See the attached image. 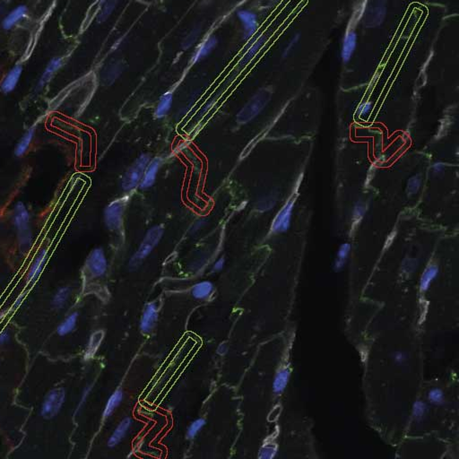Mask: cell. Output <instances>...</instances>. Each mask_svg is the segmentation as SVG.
<instances>
[{
    "instance_id": "cell-2",
    "label": "cell",
    "mask_w": 459,
    "mask_h": 459,
    "mask_svg": "<svg viewBox=\"0 0 459 459\" xmlns=\"http://www.w3.org/2000/svg\"><path fill=\"white\" fill-rule=\"evenodd\" d=\"M163 234H164L163 224H157L151 227L145 233L136 252L129 259V268L131 270L138 268L140 265H142V263L145 260V258H148L154 248L157 247L158 244L160 243L163 237Z\"/></svg>"
},
{
    "instance_id": "cell-26",
    "label": "cell",
    "mask_w": 459,
    "mask_h": 459,
    "mask_svg": "<svg viewBox=\"0 0 459 459\" xmlns=\"http://www.w3.org/2000/svg\"><path fill=\"white\" fill-rule=\"evenodd\" d=\"M439 273H440V270H439L437 265H429L420 280V290H422L423 293L429 290L430 285L432 284L435 280L437 279Z\"/></svg>"
},
{
    "instance_id": "cell-35",
    "label": "cell",
    "mask_w": 459,
    "mask_h": 459,
    "mask_svg": "<svg viewBox=\"0 0 459 459\" xmlns=\"http://www.w3.org/2000/svg\"><path fill=\"white\" fill-rule=\"evenodd\" d=\"M201 28L200 26H197L195 28L192 29L187 35L183 39L182 43H181V48L182 50H186L190 49V47L193 46L196 43L198 37L200 35Z\"/></svg>"
},
{
    "instance_id": "cell-19",
    "label": "cell",
    "mask_w": 459,
    "mask_h": 459,
    "mask_svg": "<svg viewBox=\"0 0 459 459\" xmlns=\"http://www.w3.org/2000/svg\"><path fill=\"white\" fill-rule=\"evenodd\" d=\"M131 425H132V420L130 419L129 417H126V418L122 420L121 422L118 423L117 427L115 428L113 432L111 433V436L109 437L107 442L108 447L113 448L117 445L119 444L124 440L126 435L129 432Z\"/></svg>"
},
{
    "instance_id": "cell-9",
    "label": "cell",
    "mask_w": 459,
    "mask_h": 459,
    "mask_svg": "<svg viewBox=\"0 0 459 459\" xmlns=\"http://www.w3.org/2000/svg\"><path fill=\"white\" fill-rule=\"evenodd\" d=\"M237 17L239 18L243 27L244 39H251L258 31V22L257 14L251 10L240 9L237 12Z\"/></svg>"
},
{
    "instance_id": "cell-37",
    "label": "cell",
    "mask_w": 459,
    "mask_h": 459,
    "mask_svg": "<svg viewBox=\"0 0 459 459\" xmlns=\"http://www.w3.org/2000/svg\"><path fill=\"white\" fill-rule=\"evenodd\" d=\"M394 361L398 365H404L408 361V354L405 351H398L394 355Z\"/></svg>"
},
{
    "instance_id": "cell-33",
    "label": "cell",
    "mask_w": 459,
    "mask_h": 459,
    "mask_svg": "<svg viewBox=\"0 0 459 459\" xmlns=\"http://www.w3.org/2000/svg\"><path fill=\"white\" fill-rule=\"evenodd\" d=\"M300 41H301V34L299 32L293 34L283 49L282 57L283 58H286L294 53V50H296Z\"/></svg>"
},
{
    "instance_id": "cell-30",
    "label": "cell",
    "mask_w": 459,
    "mask_h": 459,
    "mask_svg": "<svg viewBox=\"0 0 459 459\" xmlns=\"http://www.w3.org/2000/svg\"><path fill=\"white\" fill-rule=\"evenodd\" d=\"M351 252V244L345 242L341 245L337 251V257L333 262V268L336 271H341L347 263L349 255Z\"/></svg>"
},
{
    "instance_id": "cell-27",
    "label": "cell",
    "mask_w": 459,
    "mask_h": 459,
    "mask_svg": "<svg viewBox=\"0 0 459 459\" xmlns=\"http://www.w3.org/2000/svg\"><path fill=\"white\" fill-rule=\"evenodd\" d=\"M34 134H35V129L34 128H31L24 134V136H22L14 149V155L16 157H22L25 155L32 143V139L34 137Z\"/></svg>"
},
{
    "instance_id": "cell-6",
    "label": "cell",
    "mask_w": 459,
    "mask_h": 459,
    "mask_svg": "<svg viewBox=\"0 0 459 459\" xmlns=\"http://www.w3.org/2000/svg\"><path fill=\"white\" fill-rule=\"evenodd\" d=\"M66 399V390L63 387H55L50 390L43 400L40 406V415L51 418L62 408Z\"/></svg>"
},
{
    "instance_id": "cell-15",
    "label": "cell",
    "mask_w": 459,
    "mask_h": 459,
    "mask_svg": "<svg viewBox=\"0 0 459 459\" xmlns=\"http://www.w3.org/2000/svg\"><path fill=\"white\" fill-rule=\"evenodd\" d=\"M28 14V7L25 5H19L7 13L1 21V26L5 31H9L20 24Z\"/></svg>"
},
{
    "instance_id": "cell-11",
    "label": "cell",
    "mask_w": 459,
    "mask_h": 459,
    "mask_svg": "<svg viewBox=\"0 0 459 459\" xmlns=\"http://www.w3.org/2000/svg\"><path fill=\"white\" fill-rule=\"evenodd\" d=\"M358 36L354 30L349 29L345 32L344 39L341 45L340 56L342 62L347 64L353 57L356 48H357Z\"/></svg>"
},
{
    "instance_id": "cell-39",
    "label": "cell",
    "mask_w": 459,
    "mask_h": 459,
    "mask_svg": "<svg viewBox=\"0 0 459 459\" xmlns=\"http://www.w3.org/2000/svg\"><path fill=\"white\" fill-rule=\"evenodd\" d=\"M371 108H372V103L369 102V101L362 103L359 108V114L362 118H365L366 116L369 114V111L371 110Z\"/></svg>"
},
{
    "instance_id": "cell-38",
    "label": "cell",
    "mask_w": 459,
    "mask_h": 459,
    "mask_svg": "<svg viewBox=\"0 0 459 459\" xmlns=\"http://www.w3.org/2000/svg\"><path fill=\"white\" fill-rule=\"evenodd\" d=\"M364 212H365V205H364V204L359 203V204H356L354 209H353V214H352L353 220L357 221V220H360V219L362 218L363 215H364Z\"/></svg>"
},
{
    "instance_id": "cell-3",
    "label": "cell",
    "mask_w": 459,
    "mask_h": 459,
    "mask_svg": "<svg viewBox=\"0 0 459 459\" xmlns=\"http://www.w3.org/2000/svg\"><path fill=\"white\" fill-rule=\"evenodd\" d=\"M151 160L150 154H141L126 170L122 176L121 189L125 192H130L138 187L147 165Z\"/></svg>"
},
{
    "instance_id": "cell-14",
    "label": "cell",
    "mask_w": 459,
    "mask_h": 459,
    "mask_svg": "<svg viewBox=\"0 0 459 459\" xmlns=\"http://www.w3.org/2000/svg\"><path fill=\"white\" fill-rule=\"evenodd\" d=\"M125 67V62L121 59H115L106 65L100 75V78L103 84L107 86L112 85L121 75Z\"/></svg>"
},
{
    "instance_id": "cell-18",
    "label": "cell",
    "mask_w": 459,
    "mask_h": 459,
    "mask_svg": "<svg viewBox=\"0 0 459 459\" xmlns=\"http://www.w3.org/2000/svg\"><path fill=\"white\" fill-rule=\"evenodd\" d=\"M47 258H48V249L43 247L36 255L35 258L32 260L31 266L27 273V281L28 283H33L38 277L40 273L43 272L44 266L46 265Z\"/></svg>"
},
{
    "instance_id": "cell-31",
    "label": "cell",
    "mask_w": 459,
    "mask_h": 459,
    "mask_svg": "<svg viewBox=\"0 0 459 459\" xmlns=\"http://www.w3.org/2000/svg\"><path fill=\"white\" fill-rule=\"evenodd\" d=\"M119 1L120 0H105V2L100 7V12L97 14V22L99 24H101L106 21L116 9Z\"/></svg>"
},
{
    "instance_id": "cell-41",
    "label": "cell",
    "mask_w": 459,
    "mask_h": 459,
    "mask_svg": "<svg viewBox=\"0 0 459 459\" xmlns=\"http://www.w3.org/2000/svg\"><path fill=\"white\" fill-rule=\"evenodd\" d=\"M224 265H225V259H224L223 257H222V258H219L215 262V264L213 265V271L214 272H220L223 269Z\"/></svg>"
},
{
    "instance_id": "cell-10",
    "label": "cell",
    "mask_w": 459,
    "mask_h": 459,
    "mask_svg": "<svg viewBox=\"0 0 459 459\" xmlns=\"http://www.w3.org/2000/svg\"><path fill=\"white\" fill-rule=\"evenodd\" d=\"M294 204L293 201H289L286 204H284L281 211L277 214L276 218L274 220L271 227L273 233H283L290 227L291 216H293V210H294Z\"/></svg>"
},
{
    "instance_id": "cell-16",
    "label": "cell",
    "mask_w": 459,
    "mask_h": 459,
    "mask_svg": "<svg viewBox=\"0 0 459 459\" xmlns=\"http://www.w3.org/2000/svg\"><path fill=\"white\" fill-rule=\"evenodd\" d=\"M22 73H23V66L21 64L14 65V67L7 72V75L2 80L0 85V91L4 94L12 93L16 88L18 82L20 81Z\"/></svg>"
},
{
    "instance_id": "cell-20",
    "label": "cell",
    "mask_w": 459,
    "mask_h": 459,
    "mask_svg": "<svg viewBox=\"0 0 459 459\" xmlns=\"http://www.w3.org/2000/svg\"><path fill=\"white\" fill-rule=\"evenodd\" d=\"M217 43H218L217 38L214 35L209 36L208 38L204 39V41L197 47V50L194 53L193 57H192L193 64L200 62L201 60H203L204 58L209 56L212 53V51L215 50V47L217 46Z\"/></svg>"
},
{
    "instance_id": "cell-12",
    "label": "cell",
    "mask_w": 459,
    "mask_h": 459,
    "mask_svg": "<svg viewBox=\"0 0 459 459\" xmlns=\"http://www.w3.org/2000/svg\"><path fill=\"white\" fill-rule=\"evenodd\" d=\"M161 163H162V159L159 156L156 157L151 158L149 163L147 165V169L143 173V178L141 179L139 187L140 190H147L154 186V183L157 179L158 172L160 171Z\"/></svg>"
},
{
    "instance_id": "cell-25",
    "label": "cell",
    "mask_w": 459,
    "mask_h": 459,
    "mask_svg": "<svg viewBox=\"0 0 459 459\" xmlns=\"http://www.w3.org/2000/svg\"><path fill=\"white\" fill-rule=\"evenodd\" d=\"M214 288V284L210 281H202L192 287L191 294L197 300H206L211 296Z\"/></svg>"
},
{
    "instance_id": "cell-13",
    "label": "cell",
    "mask_w": 459,
    "mask_h": 459,
    "mask_svg": "<svg viewBox=\"0 0 459 459\" xmlns=\"http://www.w3.org/2000/svg\"><path fill=\"white\" fill-rule=\"evenodd\" d=\"M158 319V305L150 302L145 306L140 319V329L142 333H149L153 331Z\"/></svg>"
},
{
    "instance_id": "cell-24",
    "label": "cell",
    "mask_w": 459,
    "mask_h": 459,
    "mask_svg": "<svg viewBox=\"0 0 459 459\" xmlns=\"http://www.w3.org/2000/svg\"><path fill=\"white\" fill-rule=\"evenodd\" d=\"M290 378V370L287 366L280 369L276 373L273 382V391L275 394L279 395L285 390Z\"/></svg>"
},
{
    "instance_id": "cell-34",
    "label": "cell",
    "mask_w": 459,
    "mask_h": 459,
    "mask_svg": "<svg viewBox=\"0 0 459 459\" xmlns=\"http://www.w3.org/2000/svg\"><path fill=\"white\" fill-rule=\"evenodd\" d=\"M427 399L430 402L431 405H437V406H441L445 404V394L444 392L441 388H431L429 392L427 393Z\"/></svg>"
},
{
    "instance_id": "cell-28",
    "label": "cell",
    "mask_w": 459,
    "mask_h": 459,
    "mask_svg": "<svg viewBox=\"0 0 459 459\" xmlns=\"http://www.w3.org/2000/svg\"><path fill=\"white\" fill-rule=\"evenodd\" d=\"M122 400H123V392L121 389H117L114 391L108 399L107 403L104 407L103 412H102L103 418L105 419L109 418L114 412L117 407L120 405Z\"/></svg>"
},
{
    "instance_id": "cell-36",
    "label": "cell",
    "mask_w": 459,
    "mask_h": 459,
    "mask_svg": "<svg viewBox=\"0 0 459 459\" xmlns=\"http://www.w3.org/2000/svg\"><path fill=\"white\" fill-rule=\"evenodd\" d=\"M205 420L203 418L195 420L193 423L190 424V427L187 428L186 430V437L187 440H192L197 436V434L200 432L202 428L205 425Z\"/></svg>"
},
{
    "instance_id": "cell-4",
    "label": "cell",
    "mask_w": 459,
    "mask_h": 459,
    "mask_svg": "<svg viewBox=\"0 0 459 459\" xmlns=\"http://www.w3.org/2000/svg\"><path fill=\"white\" fill-rule=\"evenodd\" d=\"M129 197H118L107 204L103 212L104 224L111 232H116L121 228L124 222Z\"/></svg>"
},
{
    "instance_id": "cell-17",
    "label": "cell",
    "mask_w": 459,
    "mask_h": 459,
    "mask_svg": "<svg viewBox=\"0 0 459 459\" xmlns=\"http://www.w3.org/2000/svg\"><path fill=\"white\" fill-rule=\"evenodd\" d=\"M62 65H63V58L61 57H54L49 61L46 68L43 70V74L39 78V81L37 82L36 86L37 91L43 89L46 85L49 84L50 80L53 78L54 75H56V73L60 69Z\"/></svg>"
},
{
    "instance_id": "cell-23",
    "label": "cell",
    "mask_w": 459,
    "mask_h": 459,
    "mask_svg": "<svg viewBox=\"0 0 459 459\" xmlns=\"http://www.w3.org/2000/svg\"><path fill=\"white\" fill-rule=\"evenodd\" d=\"M72 289L70 286L59 287L52 295L51 306L56 310H61L66 307L71 298Z\"/></svg>"
},
{
    "instance_id": "cell-22",
    "label": "cell",
    "mask_w": 459,
    "mask_h": 459,
    "mask_svg": "<svg viewBox=\"0 0 459 459\" xmlns=\"http://www.w3.org/2000/svg\"><path fill=\"white\" fill-rule=\"evenodd\" d=\"M173 104V93L172 92H166L163 93L158 100L157 105L154 109V118L161 119L166 117L172 110Z\"/></svg>"
},
{
    "instance_id": "cell-29",
    "label": "cell",
    "mask_w": 459,
    "mask_h": 459,
    "mask_svg": "<svg viewBox=\"0 0 459 459\" xmlns=\"http://www.w3.org/2000/svg\"><path fill=\"white\" fill-rule=\"evenodd\" d=\"M78 312H72L71 314L66 318V319L60 322L57 328V333L59 336H67L68 333H71L73 330L75 329V326L77 325L78 321Z\"/></svg>"
},
{
    "instance_id": "cell-1",
    "label": "cell",
    "mask_w": 459,
    "mask_h": 459,
    "mask_svg": "<svg viewBox=\"0 0 459 459\" xmlns=\"http://www.w3.org/2000/svg\"><path fill=\"white\" fill-rule=\"evenodd\" d=\"M12 215L19 248L22 253H26L32 247L33 240L30 213L25 203L18 201L14 205Z\"/></svg>"
},
{
    "instance_id": "cell-5",
    "label": "cell",
    "mask_w": 459,
    "mask_h": 459,
    "mask_svg": "<svg viewBox=\"0 0 459 459\" xmlns=\"http://www.w3.org/2000/svg\"><path fill=\"white\" fill-rule=\"evenodd\" d=\"M387 14V0H369L362 14V24L368 28L383 24Z\"/></svg>"
},
{
    "instance_id": "cell-8",
    "label": "cell",
    "mask_w": 459,
    "mask_h": 459,
    "mask_svg": "<svg viewBox=\"0 0 459 459\" xmlns=\"http://www.w3.org/2000/svg\"><path fill=\"white\" fill-rule=\"evenodd\" d=\"M265 97L266 93L265 94L264 92H259L255 96L252 97L251 100H248V102L237 114L236 120L238 123L245 124L253 119L265 105Z\"/></svg>"
},
{
    "instance_id": "cell-40",
    "label": "cell",
    "mask_w": 459,
    "mask_h": 459,
    "mask_svg": "<svg viewBox=\"0 0 459 459\" xmlns=\"http://www.w3.org/2000/svg\"><path fill=\"white\" fill-rule=\"evenodd\" d=\"M11 340V333L9 330H4L0 333V346H4Z\"/></svg>"
},
{
    "instance_id": "cell-7",
    "label": "cell",
    "mask_w": 459,
    "mask_h": 459,
    "mask_svg": "<svg viewBox=\"0 0 459 459\" xmlns=\"http://www.w3.org/2000/svg\"><path fill=\"white\" fill-rule=\"evenodd\" d=\"M86 270L91 277L98 278L105 275L108 261L106 255L101 247H95L90 252L86 260Z\"/></svg>"
},
{
    "instance_id": "cell-21",
    "label": "cell",
    "mask_w": 459,
    "mask_h": 459,
    "mask_svg": "<svg viewBox=\"0 0 459 459\" xmlns=\"http://www.w3.org/2000/svg\"><path fill=\"white\" fill-rule=\"evenodd\" d=\"M266 41H267V36L265 34H262L258 37V39H255L241 57L240 63H239L240 67H245L246 65L248 64L256 57V55L260 51Z\"/></svg>"
},
{
    "instance_id": "cell-32",
    "label": "cell",
    "mask_w": 459,
    "mask_h": 459,
    "mask_svg": "<svg viewBox=\"0 0 459 459\" xmlns=\"http://www.w3.org/2000/svg\"><path fill=\"white\" fill-rule=\"evenodd\" d=\"M428 412H429V408L427 406L426 403H424L422 400L415 402L412 406V419L415 423H422L428 415Z\"/></svg>"
}]
</instances>
